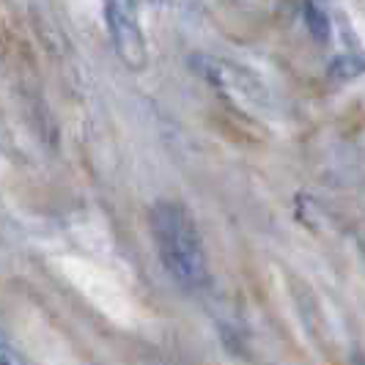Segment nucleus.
Returning a JSON list of instances; mask_svg holds the SVG:
<instances>
[{
    "label": "nucleus",
    "instance_id": "nucleus-3",
    "mask_svg": "<svg viewBox=\"0 0 365 365\" xmlns=\"http://www.w3.org/2000/svg\"><path fill=\"white\" fill-rule=\"evenodd\" d=\"M192 66L198 69L203 80H209L222 96L234 99L237 105H264L267 102V88L247 69H242V66L225 61V58L195 55Z\"/></svg>",
    "mask_w": 365,
    "mask_h": 365
},
{
    "label": "nucleus",
    "instance_id": "nucleus-2",
    "mask_svg": "<svg viewBox=\"0 0 365 365\" xmlns=\"http://www.w3.org/2000/svg\"><path fill=\"white\" fill-rule=\"evenodd\" d=\"M102 3H105V19H108L110 38L118 58L135 72L146 69L148 50L138 0H102Z\"/></svg>",
    "mask_w": 365,
    "mask_h": 365
},
{
    "label": "nucleus",
    "instance_id": "nucleus-4",
    "mask_svg": "<svg viewBox=\"0 0 365 365\" xmlns=\"http://www.w3.org/2000/svg\"><path fill=\"white\" fill-rule=\"evenodd\" d=\"M302 19H305V28L311 31V36L316 38V41H327L329 38V19H327V14L322 11V6H319V3L305 0V3H302Z\"/></svg>",
    "mask_w": 365,
    "mask_h": 365
},
{
    "label": "nucleus",
    "instance_id": "nucleus-5",
    "mask_svg": "<svg viewBox=\"0 0 365 365\" xmlns=\"http://www.w3.org/2000/svg\"><path fill=\"white\" fill-rule=\"evenodd\" d=\"M329 72H332V77L346 80V77H357V74H363L365 63L360 61V58H354V55H344V58H338V61L329 66Z\"/></svg>",
    "mask_w": 365,
    "mask_h": 365
},
{
    "label": "nucleus",
    "instance_id": "nucleus-6",
    "mask_svg": "<svg viewBox=\"0 0 365 365\" xmlns=\"http://www.w3.org/2000/svg\"><path fill=\"white\" fill-rule=\"evenodd\" d=\"M3 365H14V360H11V349H9V344H3Z\"/></svg>",
    "mask_w": 365,
    "mask_h": 365
},
{
    "label": "nucleus",
    "instance_id": "nucleus-1",
    "mask_svg": "<svg viewBox=\"0 0 365 365\" xmlns=\"http://www.w3.org/2000/svg\"><path fill=\"white\" fill-rule=\"evenodd\" d=\"M151 234L168 274L190 292L209 283V264L195 220L176 201H160L151 209Z\"/></svg>",
    "mask_w": 365,
    "mask_h": 365
}]
</instances>
